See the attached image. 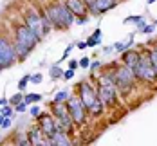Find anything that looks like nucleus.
<instances>
[{
	"mask_svg": "<svg viewBox=\"0 0 157 146\" xmlns=\"http://www.w3.org/2000/svg\"><path fill=\"white\" fill-rule=\"evenodd\" d=\"M54 107V117H56V121H58V125L62 126V130L65 132H71L72 128V117H71V112H69V105L63 101V103H54L52 105Z\"/></svg>",
	"mask_w": 157,
	"mask_h": 146,
	"instance_id": "6e6552de",
	"label": "nucleus"
},
{
	"mask_svg": "<svg viewBox=\"0 0 157 146\" xmlns=\"http://www.w3.org/2000/svg\"><path fill=\"white\" fill-rule=\"evenodd\" d=\"M134 74H136V78L141 81H155L157 76H155V70H154V65L150 62V56L146 54H139V62L137 65L134 67Z\"/></svg>",
	"mask_w": 157,
	"mask_h": 146,
	"instance_id": "423d86ee",
	"label": "nucleus"
},
{
	"mask_svg": "<svg viewBox=\"0 0 157 146\" xmlns=\"http://www.w3.org/2000/svg\"><path fill=\"white\" fill-rule=\"evenodd\" d=\"M2 123H4V121H2V115H0V125H2Z\"/></svg>",
	"mask_w": 157,
	"mask_h": 146,
	"instance_id": "e433bc0d",
	"label": "nucleus"
},
{
	"mask_svg": "<svg viewBox=\"0 0 157 146\" xmlns=\"http://www.w3.org/2000/svg\"><path fill=\"white\" fill-rule=\"evenodd\" d=\"M116 2H117V0H116Z\"/></svg>",
	"mask_w": 157,
	"mask_h": 146,
	"instance_id": "58836bf2",
	"label": "nucleus"
},
{
	"mask_svg": "<svg viewBox=\"0 0 157 146\" xmlns=\"http://www.w3.org/2000/svg\"><path fill=\"white\" fill-rule=\"evenodd\" d=\"M36 43H38V38H36V34L27 25H18L16 27L15 49H16V54L20 58H24L27 52H31L33 49L36 47Z\"/></svg>",
	"mask_w": 157,
	"mask_h": 146,
	"instance_id": "f03ea898",
	"label": "nucleus"
},
{
	"mask_svg": "<svg viewBox=\"0 0 157 146\" xmlns=\"http://www.w3.org/2000/svg\"><path fill=\"white\" fill-rule=\"evenodd\" d=\"M65 6L74 16H87L89 6L85 4V0H65Z\"/></svg>",
	"mask_w": 157,
	"mask_h": 146,
	"instance_id": "f8f14e48",
	"label": "nucleus"
},
{
	"mask_svg": "<svg viewBox=\"0 0 157 146\" xmlns=\"http://www.w3.org/2000/svg\"><path fill=\"white\" fill-rule=\"evenodd\" d=\"M9 125H11V121H9V119H6V121H4V123H2V126H4V128H7V126H9Z\"/></svg>",
	"mask_w": 157,
	"mask_h": 146,
	"instance_id": "2f4dec72",
	"label": "nucleus"
},
{
	"mask_svg": "<svg viewBox=\"0 0 157 146\" xmlns=\"http://www.w3.org/2000/svg\"><path fill=\"white\" fill-rule=\"evenodd\" d=\"M11 114H13V110H11V108H9V107H6V108H4V110H2V115H4V117H9V115H11Z\"/></svg>",
	"mask_w": 157,
	"mask_h": 146,
	"instance_id": "bb28decb",
	"label": "nucleus"
},
{
	"mask_svg": "<svg viewBox=\"0 0 157 146\" xmlns=\"http://www.w3.org/2000/svg\"><path fill=\"white\" fill-rule=\"evenodd\" d=\"M6 103H7V101H6V99H0V108H2V107H4V105H6Z\"/></svg>",
	"mask_w": 157,
	"mask_h": 146,
	"instance_id": "72a5a7b5",
	"label": "nucleus"
},
{
	"mask_svg": "<svg viewBox=\"0 0 157 146\" xmlns=\"http://www.w3.org/2000/svg\"><path fill=\"white\" fill-rule=\"evenodd\" d=\"M103 107H105V103H103L101 99H98L94 105H92V107L89 108V112L92 114L94 117H98V115H101V114H103Z\"/></svg>",
	"mask_w": 157,
	"mask_h": 146,
	"instance_id": "f3484780",
	"label": "nucleus"
},
{
	"mask_svg": "<svg viewBox=\"0 0 157 146\" xmlns=\"http://www.w3.org/2000/svg\"><path fill=\"white\" fill-rule=\"evenodd\" d=\"M67 105H69V112L71 117L76 125H83L87 121V107L83 105V101L79 99V96H72L67 99Z\"/></svg>",
	"mask_w": 157,
	"mask_h": 146,
	"instance_id": "0eeeda50",
	"label": "nucleus"
},
{
	"mask_svg": "<svg viewBox=\"0 0 157 146\" xmlns=\"http://www.w3.org/2000/svg\"><path fill=\"white\" fill-rule=\"evenodd\" d=\"M0 69H2V67H0Z\"/></svg>",
	"mask_w": 157,
	"mask_h": 146,
	"instance_id": "4c0bfd02",
	"label": "nucleus"
},
{
	"mask_svg": "<svg viewBox=\"0 0 157 146\" xmlns=\"http://www.w3.org/2000/svg\"><path fill=\"white\" fill-rule=\"evenodd\" d=\"M150 62H152V65H154V70H155V76H157V54L154 52V51H150Z\"/></svg>",
	"mask_w": 157,
	"mask_h": 146,
	"instance_id": "4be33fe9",
	"label": "nucleus"
},
{
	"mask_svg": "<svg viewBox=\"0 0 157 146\" xmlns=\"http://www.w3.org/2000/svg\"><path fill=\"white\" fill-rule=\"evenodd\" d=\"M78 65H79V62H71V65H69V69H72V70H74V69H76Z\"/></svg>",
	"mask_w": 157,
	"mask_h": 146,
	"instance_id": "7c9ffc66",
	"label": "nucleus"
},
{
	"mask_svg": "<svg viewBox=\"0 0 157 146\" xmlns=\"http://www.w3.org/2000/svg\"><path fill=\"white\" fill-rule=\"evenodd\" d=\"M62 76H63V72H62V69H60L58 65L51 67V78H52V80H58V78H62Z\"/></svg>",
	"mask_w": 157,
	"mask_h": 146,
	"instance_id": "a211bd4d",
	"label": "nucleus"
},
{
	"mask_svg": "<svg viewBox=\"0 0 157 146\" xmlns=\"http://www.w3.org/2000/svg\"><path fill=\"white\" fill-rule=\"evenodd\" d=\"M98 96L105 103V107H112L117 99V88L116 83L110 78V74H103L98 81Z\"/></svg>",
	"mask_w": 157,
	"mask_h": 146,
	"instance_id": "20e7f679",
	"label": "nucleus"
},
{
	"mask_svg": "<svg viewBox=\"0 0 157 146\" xmlns=\"http://www.w3.org/2000/svg\"><path fill=\"white\" fill-rule=\"evenodd\" d=\"M31 81L33 83H40V81H42V74H34V76L31 78Z\"/></svg>",
	"mask_w": 157,
	"mask_h": 146,
	"instance_id": "c85d7f7f",
	"label": "nucleus"
},
{
	"mask_svg": "<svg viewBox=\"0 0 157 146\" xmlns=\"http://www.w3.org/2000/svg\"><path fill=\"white\" fill-rule=\"evenodd\" d=\"M15 58H16L15 45H11L6 38H2V36H0V67L4 69V67L13 65Z\"/></svg>",
	"mask_w": 157,
	"mask_h": 146,
	"instance_id": "1a4fd4ad",
	"label": "nucleus"
},
{
	"mask_svg": "<svg viewBox=\"0 0 157 146\" xmlns=\"http://www.w3.org/2000/svg\"><path fill=\"white\" fill-rule=\"evenodd\" d=\"M45 15H47L51 25L58 27V29H67V27H71L74 24V15L69 11V7L65 4H52V6H49Z\"/></svg>",
	"mask_w": 157,
	"mask_h": 146,
	"instance_id": "f257e3e1",
	"label": "nucleus"
},
{
	"mask_svg": "<svg viewBox=\"0 0 157 146\" xmlns=\"http://www.w3.org/2000/svg\"><path fill=\"white\" fill-rule=\"evenodd\" d=\"M72 76H74V70H72V69H69V70L63 72V78H65V80H71Z\"/></svg>",
	"mask_w": 157,
	"mask_h": 146,
	"instance_id": "b1692460",
	"label": "nucleus"
},
{
	"mask_svg": "<svg viewBox=\"0 0 157 146\" xmlns=\"http://www.w3.org/2000/svg\"><path fill=\"white\" fill-rule=\"evenodd\" d=\"M139 62V54L137 52H134V51H125L123 52V63L128 65L130 69H134L136 65Z\"/></svg>",
	"mask_w": 157,
	"mask_h": 146,
	"instance_id": "dca6fc26",
	"label": "nucleus"
},
{
	"mask_svg": "<svg viewBox=\"0 0 157 146\" xmlns=\"http://www.w3.org/2000/svg\"><path fill=\"white\" fill-rule=\"evenodd\" d=\"M114 7H116V0H94L89 9L96 15H103V13H107Z\"/></svg>",
	"mask_w": 157,
	"mask_h": 146,
	"instance_id": "ddd939ff",
	"label": "nucleus"
},
{
	"mask_svg": "<svg viewBox=\"0 0 157 146\" xmlns=\"http://www.w3.org/2000/svg\"><path fill=\"white\" fill-rule=\"evenodd\" d=\"M78 90H79V99L83 101V105L87 107V110H89L96 101L99 99L98 92L92 88V85H90V83H87V81H81V83H79Z\"/></svg>",
	"mask_w": 157,
	"mask_h": 146,
	"instance_id": "9d476101",
	"label": "nucleus"
},
{
	"mask_svg": "<svg viewBox=\"0 0 157 146\" xmlns=\"http://www.w3.org/2000/svg\"><path fill=\"white\" fill-rule=\"evenodd\" d=\"M22 99H24V97L20 96V94H16V96H13V97H11V103H13V105H18V103L22 101Z\"/></svg>",
	"mask_w": 157,
	"mask_h": 146,
	"instance_id": "393cba45",
	"label": "nucleus"
},
{
	"mask_svg": "<svg viewBox=\"0 0 157 146\" xmlns=\"http://www.w3.org/2000/svg\"><path fill=\"white\" fill-rule=\"evenodd\" d=\"M92 2H94V0H85V4H87V6H89V7H90V6H92Z\"/></svg>",
	"mask_w": 157,
	"mask_h": 146,
	"instance_id": "f704fd0d",
	"label": "nucleus"
},
{
	"mask_svg": "<svg viewBox=\"0 0 157 146\" xmlns=\"http://www.w3.org/2000/svg\"><path fill=\"white\" fill-rule=\"evenodd\" d=\"M98 67H99V62H94V63H90V69H92V70H94V69H98Z\"/></svg>",
	"mask_w": 157,
	"mask_h": 146,
	"instance_id": "473e14b6",
	"label": "nucleus"
},
{
	"mask_svg": "<svg viewBox=\"0 0 157 146\" xmlns=\"http://www.w3.org/2000/svg\"><path fill=\"white\" fill-rule=\"evenodd\" d=\"M29 81H31V76H24V78L20 80V83H18V88H20V90H24V88L27 87V83H29Z\"/></svg>",
	"mask_w": 157,
	"mask_h": 146,
	"instance_id": "412c9836",
	"label": "nucleus"
},
{
	"mask_svg": "<svg viewBox=\"0 0 157 146\" xmlns=\"http://www.w3.org/2000/svg\"><path fill=\"white\" fill-rule=\"evenodd\" d=\"M31 114L34 115V117H38V115H40V108H38V107H33V108H31Z\"/></svg>",
	"mask_w": 157,
	"mask_h": 146,
	"instance_id": "c756f323",
	"label": "nucleus"
},
{
	"mask_svg": "<svg viewBox=\"0 0 157 146\" xmlns=\"http://www.w3.org/2000/svg\"><path fill=\"white\" fill-rule=\"evenodd\" d=\"M79 65H81L83 69H87V67H90V62H89V58H83V60H79Z\"/></svg>",
	"mask_w": 157,
	"mask_h": 146,
	"instance_id": "a878e982",
	"label": "nucleus"
},
{
	"mask_svg": "<svg viewBox=\"0 0 157 146\" xmlns=\"http://www.w3.org/2000/svg\"><path fill=\"white\" fill-rule=\"evenodd\" d=\"M42 99V96L40 94H27V96L24 97V101L29 105V103H36V101H40Z\"/></svg>",
	"mask_w": 157,
	"mask_h": 146,
	"instance_id": "6ab92c4d",
	"label": "nucleus"
},
{
	"mask_svg": "<svg viewBox=\"0 0 157 146\" xmlns=\"http://www.w3.org/2000/svg\"><path fill=\"white\" fill-rule=\"evenodd\" d=\"M110 78L116 83V88L121 90V92H126L132 88L134 81H136V74H134V69H130L128 65H123L119 69H116L114 74H110Z\"/></svg>",
	"mask_w": 157,
	"mask_h": 146,
	"instance_id": "39448f33",
	"label": "nucleus"
},
{
	"mask_svg": "<svg viewBox=\"0 0 157 146\" xmlns=\"http://www.w3.org/2000/svg\"><path fill=\"white\" fill-rule=\"evenodd\" d=\"M154 2H155V0H148V4H154Z\"/></svg>",
	"mask_w": 157,
	"mask_h": 146,
	"instance_id": "c9c22d12",
	"label": "nucleus"
},
{
	"mask_svg": "<svg viewBox=\"0 0 157 146\" xmlns=\"http://www.w3.org/2000/svg\"><path fill=\"white\" fill-rule=\"evenodd\" d=\"M154 27H155V25H144V27H141L139 31H141V32H146V34H150V32H154Z\"/></svg>",
	"mask_w": 157,
	"mask_h": 146,
	"instance_id": "5701e85b",
	"label": "nucleus"
},
{
	"mask_svg": "<svg viewBox=\"0 0 157 146\" xmlns=\"http://www.w3.org/2000/svg\"><path fill=\"white\" fill-rule=\"evenodd\" d=\"M45 133L42 132V128H34L29 132V141H31V144H51V139H45L44 137Z\"/></svg>",
	"mask_w": 157,
	"mask_h": 146,
	"instance_id": "4468645a",
	"label": "nucleus"
},
{
	"mask_svg": "<svg viewBox=\"0 0 157 146\" xmlns=\"http://www.w3.org/2000/svg\"><path fill=\"white\" fill-rule=\"evenodd\" d=\"M51 144H58V146L71 144V141H69V132H65V130H58V132L51 137Z\"/></svg>",
	"mask_w": 157,
	"mask_h": 146,
	"instance_id": "2eb2a0df",
	"label": "nucleus"
},
{
	"mask_svg": "<svg viewBox=\"0 0 157 146\" xmlns=\"http://www.w3.org/2000/svg\"><path fill=\"white\" fill-rule=\"evenodd\" d=\"M25 105H27L25 101H24V103H18V105H16V110H18V112H24V110H25Z\"/></svg>",
	"mask_w": 157,
	"mask_h": 146,
	"instance_id": "cd10ccee",
	"label": "nucleus"
},
{
	"mask_svg": "<svg viewBox=\"0 0 157 146\" xmlns=\"http://www.w3.org/2000/svg\"><path fill=\"white\" fill-rule=\"evenodd\" d=\"M25 25L36 34L38 40H42V38L49 32V29H51V22H49L47 15H38V13L33 11V9H29V11L25 13Z\"/></svg>",
	"mask_w": 157,
	"mask_h": 146,
	"instance_id": "7ed1b4c3",
	"label": "nucleus"
},
{
	"mask_svg": "<svg viewBox=\"0 0 157 146\" xmlns=\"http://www.w3.org/2000/svg\"><path fill=\"white\" fill-rule=\"evenodd\" d=\"M40 128H42V132L51 139L58 130H62V126L58 125V121H56L52 115H42V117H40Z\"/></svg>",
	"mask_w": 157,
	"mask_h": 146,
	"instance_id": "9b49d317",
	"label": "nucleus"
},
{
	"mask_svg": "<svg viewBox=\"0 0 157 146\" xmlns=\"http://www.w3.org/2000/svg\"><path fill=\"white\" fill-rule=\"evenodd\" d=\"M69 99V94L65 92V90H62V92H58L56 96H54V103H63V101H67Z\"/></svg>",
	"mask_w": 157,
	"mask_h": 146,
	"instance_id": "aec40b11",
	"label": "nucleus"
}]
</instances>
